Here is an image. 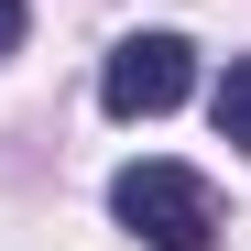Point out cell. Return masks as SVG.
Wrapping results in <instances>:
<instances>
[{"mask_svg":"<svg viewBox=\"0 0 251 251\" xmlns=\"http://www.w3.org/2000/svg\"><path fill=\"white\" fill-rule=\"evenodd\" d=\"M22 44V0H0V55H11Z\"/></svg>","mask_w":251,"mask_h":251,"instance_id":"4","label":"cell"},{"mask_svg":"<svg viewBox=\"0 0 251 251\" xmlns=\"http://www.w3.org/2000/svg\"><path fill=\"white\" fill-rule=\"evenodd\" d=\"M109 219L142 251H219V197L186 164H120L109 175Z\"/></svg>","mask_w":251,"mask_h":251,"instance_id":"1","label":"cell"},{"mask_svg":"<svg viewBox=\"0 0 251 251\" xmlns=\"http://www.w3.org/2000/svg\"><path fill=\"white\" fill-rule=\"evenodd\" d=\"M207 109H219V142H240V153H251V55H229V76L207 88Z\"/></svg>","mask_w":251,"mask_h":251,"instance_id":"3","label":"cell"},{"mask_svg":"<svg viewBox=\"0 0 251 251\" xmlns=\"http://www.w3.org/2000/svg\"><path fill=\"white\" fill-rule=\"evenodd\" d=\"M186 88H197L186 33H131V44H109V66H99V99H109V120H164Z\"/></svg>","mask_w":251,"mask_h":251,"instance_id":"2","label":"cell"}]
</instances>
